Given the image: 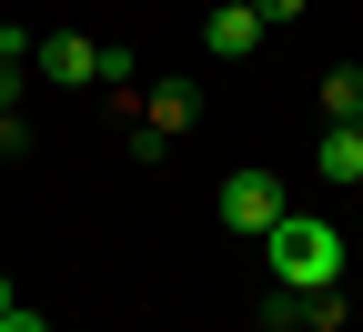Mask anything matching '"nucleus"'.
<instances>
[{
  "label": "nucleus",
  "mask_w": 363,
  "mask_h": 332,
  "mask_svg": "<svg viewBox=\"0 0 363 332\" xmlns=\"http://www.w3.org/2000/svg\"><path fill=\"white\" fill-rule=\"evenodd\" d=\"M262 332H303V322H262Z\"/></svg>",
  "instance_id": "nucleus-12"
},
{
  "label": "nucleus",
  "mask_w": 363,
  "mask_h": 332,
  "mask_svg": "<svg viewBox=\"0 0 363 332\" xmlns=\"http://www.w3.org/2000/svg\"><path fill=\"white\" fill-rule=\"evenodd\" d=\"M252 40H262V11H252V0H212V21H202V51H212V61H242Z\"/></svg>",
  "instance_id": "nucleus-3"
},
{
  "label": "nucleus",
  "mask_w": 363,
  "mask_h": 332,
  "mask_svg": "<svg viewBox=\"0 0 363 332\" xmlns=\"http://www.w3.org/2000/svg\"><path fill=\"white\" fill-rule=\"evenodd\" d=\"M0 332H51V322H40L30 302H11V312H0Z\"/></svg>",
  "instance_id": "nucleus-8"
},
{
  "label": "nucleus",
  "mask_w": 363,
  "mask_h": 332,
  "mask_svg": "<svg viewBox=\"0 0 363 332\" xmlns=\"http://www.w3.org/2000/svg\"><path fill=\"white\" fill-rule=\"evenodd\" d=\"M192 121H202V91H192V81L152 91V131H192Z\"/></svg>",
  "instance_id": "nucleus-6"
},
{
  "label": "nucleus",
  "mask_w": 363,
  "mask_h": 332,
  "mask_svg": "<svg viewBox=\"0 0 363 332\" xmlns=\"http://www.w3.org/2000/svg\"><path fill=\"white\" fill-rule=\"evenodd\" d=\"M353 131H363V111H353Z\"/></svg>",
  "instance_id": "nucleus-13"
},
{
  "label": "nucleus",
  "mask_w": 363,
  "mask_h": 332,
  "mask_svg": "<svg viewBox=\"0 0 363 332\" xmlns=\"http://www.w3.org/2000/svg\"><path fill=\"white\" fill-rule=\"evenodd\" d=\"M262 262H272L283 292H333V282H343V231L313 222V212H283L262 231Z\"/></svg>",
  "instance_id": "nucleus-1"
},
{
  "label": "nucleus",
  "mask_w": 363,
  "mask_h": 332,
  "mask_svg": "<svg viewBox=\"0 0 363 332\" xmlns=\"http://www.w3.org/2000/svg\"><path fill=\"white\" fill-rule=\"evenodd\" d=\"M313 171H323V181H363V131H353V121H323V141H313Z\"/></svg>",
  "instance_id": "nucleus-5"
},
{
  "label": "nucleus",
  "mask_w": 363,
  "mask_h": 332,
  "mask_svg": "<svg viewBox=\"0 0 363 332\" xmlns=\"http://www.w3.org/2000/svg\"><path fill=\"white\" fill-rule=\"evenodd\" d=\"M252 11H262V21H293V11H303V0H252Z\"/></svg>",
  "instance_id": "nucleus-9"
},
{
  "label": "nucleus",
  "mask_w": 363,
  "mask_h": 332,
  "mask_svg": "<svg viewBox=\"0 0 363 332\" xmlns=\"http://www.w3.org/2000/svg\"><path fill=\"white\" fill-rule=\"evenodd\" d=\"M11 302H21V292H11V272H0V312H11Z\"/></svg>",
  "instance_id": "nucleus-11"
},
{
  "label": "nucleus",
  "mask_w": 363,
  "mask_h": 332,
  "mask_svg": "<svg viewBox=\"0 0 363 332\" xmlns=\"http://www.w3.org/2000/svg\"><path fill=\"white\" fill-rule=\"evenodd\" d=\"M30 61L51 71V81H71V91H81V81H101V40H81V30H51Z\"/></svg>",
  "instance_id": "nucleus-4"
},
{
  "label": "nucleus",
  "mask_w": 363,
  "mask_h": 332,
  "mask_svg": "<svg viewBox=\"0 0 363 332\" xmlns=\"http://www.w3.org/2000/svg\"><path fill=\"white\" fill-rule=\"evenodd\" d=\"M313 101H323V121H353V111H363V71H323Z\"/></svg>",
  "instance_id": "nucleus-7"
},
{
  "label": "nucleus",
  "mask_w": 363,
  "mask_h": 332,
  "mask_svg": "<svg viewBox=\"0 0 363 332\" xmlns=\"http://www.w3.org/2000/svg\"><path fill=\"white\" fill-rule=\"evenodd\" d=\"M11 91H21V61H0V111H11Z\"/></svg>",
  "instance_id": "nucleus-10"
},
{
  "label": "nucleus",
  "mask_w": 363,
  "mask_h": 332,
  "mask_svg": "<svg viewBox=\"0 0 363 332\" xmlns=\"http://www.w3.org/2000/svg\"><path fill=\"white\" fill-rule=\"evenodd\" d=\"M283 212H293V202H283V181H272V171H233V181H222V222L252 231V242H262Z\"/></svg>",
  "instance_id": "nucleus-2"
}]
</instances>
